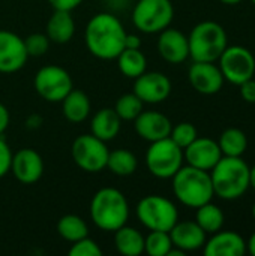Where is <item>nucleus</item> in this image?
I'll list each match as a JSON object with an SVG mask.
<instances>
[{"label": "nucleus", "instance_id": "24", "mask_svg": "<svg viewBox=\"0 0 255 256\" xmlns=\"http://www.w3.org/2000/svg\"><path fill=\"white\" fill-rule=\"evenodd\" d=\"M116 250L123 256H140L144 252V236L128 225L114 231Z\"/></svg>", "mask_w": 255, "mask_h": 256}, {"label": "nucleus", "instance_id": "46", "mask_svg": "<svg viewBox=\"0 0 255 256\" xmlns=\"http://www.w3.org/2000/svg\"><path fill=\"white\" fill-rule=\"evenodd\" d=\"M111 2H117V0H111Z\"/></svg>", "mask_w": 255, "mask_h": 256}, {"label": "nucleus", "instance_id": "18", "mask_svg": "<svg viewBox=\"0 0 255 256\" xmlns=\"http://www.w3.org/2000/svg\"><path fill=\"white\" fill-rule=\"evenodd\" d=\"M134 126L138 136L149 142L168 138L173 128L170 118L165 114L158 111H144V110L134 120Z\"/></svg>", "mask_w": 255, "mask_h": 256}, {"label": "nucleus", "instance_id": "38", "mask_svg": "<svg viewBox=\"0 0 255 256\" xmlns=\"http://www.w3.org/2000/svg\"><path fill=\"white\" fill-rule=\"evenodd\" d=\"M9 120H11V117H9L8 108H6L3 104H0V136H2V135L5 134V130L8 129Z\"/></svg>", "mask_w": 255, "mask_h": 256}, {"label": "nucleus", "instance_id": "42", "mask_svg": "<svg viewBox=\"0 0 255 256\" xmlns=\"http://www.w3.org/2000/svg\"><path fill=\"white\" fill-rule=\"evenodd\" d=\"M249 186L255 190V165L251 168V171H249Z\"/></svg>", "mask_w": 255, "mask_h": 256}, {"label": "nucleus", "instance_id": "34", "mask_svg": "<svg viewBox=\"0 0 255 256\" xmlns=\"http://www.w3.org/2000/svg\"><path fill=\"white\" fill-rule=\"evenodd\" d=\"M69 256H102V250L96 244V242H93L87 236V237L72 243V246L69 249Z\"/></svg>", "mask_w": 255, "mask_h": 256}, {"label": "nucleus", "instance_id": "11", "mask_svg": "<svg viewBox=\"0 0 255 256\" xmlns=\"http://www.w3.org/2000/svg\"><path fill=\"white\" fill-rule=\"evenodd\" d=\"M219 69L224 75V80L234 86H240L242 82L254 78L255 57L251 50L242 45L227 46L221 57L218 58Z\"/></svg>", "mask_w": 255, "mask_h": 256}, {"label": "nucleus", "instance_id": "16", "mask_svg": "<svg viewBox=\"0 0 255 256\" xmlns=\"http://www.w3.org/2000/svg\"><path fill=\"white\" fill-rule=\"evenodd\" d=\"M11 172L23 184H33L44 174V160L33 148H21L12 154Z\"/></svg>", "mask_w": 255, "mask_h": 256}, {"label": "nucleus", "instance_id": "40", "mask_svg": "<svg viewBox=\"0 0 255 256\" xmlns=\"http://www.w3.org/2000/svg\"><path fill=\"white\" fill-rule=\"evenodd\" d=\"M26 124L29 129H38L42 124V118L39 116H30V118L26 120Z\"/></svg>", "mask_w": 255, "mask_h": 256}, {"label": "nucleus", "instance_id": "35", "mask_svg": "<svg viewBox=\"0 0 255 256\" xmlns=\"http://www.w3.org/2000/svg\"><path fill=\"white\" fill-rule=\"evenodd\" d=\"M11 162H12V152L8 142L0 136V178H3L11 171Z\"/></svg>", "mask_w": 255, "mask_h": 256}, {"label": "nucleus", "instance_id": "13", "mask_svg": "<svg viewBox=\"0 0 255 256\" xmlns=\"http://www.w3.org/2000/svg\"><path fill=\"white\" fill-rule=\"evenodd\" d=\"M134 93L144 104H161L171 93V81L162 72H144L135 78Z\"/></svg>", "mask_w": 255, "mask_h": 256}, {"label": "nucleus", "instance_id": "6", "mask_svg": "<svg viewBox=\"0 0 255 256\" xmlns=\"http://www.w3.org/2000/svg\"><path fill=\"white\" fill-rule=\"evenodd\" d=\"M135 212L141 225L149 231L170 232L179 220V212L174 202L161 195H147L141 198Z\"/></svg>", "mask_w": 255, "mask_h": 256}, {"label": "nucleus", "instance_id": "12", "mask_svg": "<svg viewBox=\"0 0 255 256\" xmlns=\"http://www.w3.org/2000/svg\"><path fill=\"white\" fill-rule=\"evenodd\" d=\"M29 54L24 39L9 30H0V72L14 74L24 68Z\"/></svg>", "mask_w": 255, "mask_h": 256}, {"label": "nucleus", "instance_id": "10", "mask_svg": "<svg viewBox=\"0 0 255 256\" xmlns=\"http://www.w3.org/2000/svg\"><path fill=\"white\" fill-rule=\"evenodd\" d=\"M33 87L44 100L57 104L74 88V82L66 69L57 64H48L36 72Z\"/></svg>", "mask_w": 255, "mask_h": 256}, {"label": "nucleus", "instance_id": "36", "mask_svg": "<svg viewBox=\"0 0 255 256\" xmlns=\"http://www.w3.org/2000/svg\"><path fill=\"white\" fill-rule=\"evenodd\" d=\"M240 96L245 102L248 104H255V80L251 78L245 82H242L240 86Z\"/></svg>", "mask_w": 255, "mask_h": 256}, {"label": "nucleus", "instance_id": "32", "mask_svg": "<svg viewBox=\"0 0 255 256\" xmlns=\"http://www.w3.org/2000/svg\"><path fill=\"white\" fill-rule=\"evenodd\" d=\"M198 136V132H197V128L189 123V122H182L176 126L171 128V132H170V138L183 150L186 148L195 138Z\"/></svg>", "mask_w": 255, "mask_h": 256}, {"label": "nucleus", "instance_id": "2", "mask_svg": "<svg viewBox=\"0 0 255 256\" xmlns=\"http://www.w3.org/2000/svg\"><path fill=\"white\" fill-rule=\"evenodd\" d=\"M251 166L242 158L222 156L219 162L209 171L215 196L224 201L239 200L246 194L249 186Z\"/></svg>", "mask_w": 255, "mask_h": 256}, {"label": "nucleus", "instance_id": "33", "mask_svg": "<svg viewBox=\"0 0 255 256\" xmlns=\"http://www.w3.org/2000/svg\"><path fill=\"white\" fill-rule=\"evenodd\" d=\"M50 39L45 33H32L24 39L26 51L29 57H39L44 56L50 48Z\"/></svg>", "mask_w": 255, "mask_h": 256}, {"label": "nucleus", "instance_id": "27", "mask_svg": "<svg viewBox=\"0 0 255 256\" xmlns=\"http://www.w3.org/2000/svg\"><path fill=\"white\" fill-rule=\"evenodd\" d=\"M195 222L206 234H215L222 230L225 216H224V212L218 206L212 204L210 201L197 208Z\"/></svg>", "mask_w": 255, "mask_h": 256}, {"label": "nucleus", "instance_id": "14", "mask_svg": "<svg viewBox=\"0 0 255 256\" xmlns=\"http://www.w3.org/2000/svg\"><path fill=\"white\" fill-rule=\"evenodd\" d=\"M188 78L195 92L201 94H215L224 86V75L215 62H194L188 70Z\"/></svg>", "mask_w": 255, "mask_h": 256}, {"label": "nucleus", "instance_id": "20", "mask_svg": "<svg viewBox=\"0 0 255 256\" xmlns=\"http://www.w3.org/2000/svg\"><path fill=\"white\" fill-rule=\"evenodd\" d=\"M170 238L173 246L186 252L198 250L206 243V232L198 226L195 220H183L179 222L170 230Z\"/></svg>", "mask_w": 255, "mask_h": 256}, {"label": "nucleus", "instance_id": "31", "mask_svg": "<svg viewBox=\"0 0 255 256\" xmlns=\"http://www.w3.org/2000/svg\"><path fill=\"white\" fill-rule=\"evenodd\" d=\"M171 248L173 242L165 231H150V234L144 237V252L149 256H167Z\"/></svg>", "mask_w": 255, "mask_h": 256}, {"label": "nucleus", "instance_id": "45", "mask_svg": "<svg viewBox=\"0 0 255 256\" xmlns=\"http://www.w3.org/2000/svg\"><path fill=\"white\" fill-rule=\"evenodd\" d=\"M251 2H252V3H254V4H255V0H251Z\"/></svg>", "mask_w": 255, "mask_h": 256}, {"label": "nucleus", "instance_id": "30", "mask_svg": "<svg viewBox=\"0 0 255 256\" xmlns=\"http://www.w3.org/2000/svg\"><path fill=\"white\" fill-rule=\"evenodd\" d=\"M144 102L132 92V93H126L122 94L114 105V111L116 114L120 117V120L123 122H134L143 111Z\"/></svg>", "mask_w": 255, "mask_h": 256}, {"label": "nucleus", "instance_id": "15", "mask_svg": "<svg viewBox=\"0 0 255 256\" xmlns=\"http://www.w3.org/2000/svg\"><path fill=\"white\" fill-rule=\"evenodd\" d=\"M221 158L222 153L218 141L204 136H197L186 148H183V159L188 162V165L204 171H210Z\"/></svg>", "mask_w": 255, "mask_h": 256}, {"label": "nucleus", "instance_id": "43", "mask_svg": "<svg viewBox=\"0 0 255 256\" xmlns=\"http://www.w3.org/2000/svg\"><path fill=\"white\" fill-rule=\"evenodd\" d=\"M219 2H222L224 4H237V3H240L242 0H219Z\"/></svg>", "mask_w": 255, "mask_h": 256}, {"label": "nucleus", "instance_id": "44", "mask_svg": "<svg viewBox=\"0 0 255 256\" xmlns=\"http://www.w3.org/2000/svg\"><path fill=\"white\" fill-rule=\"evenodd\" d=\"M252 218H254V220H255V202H254V206H252Z\"/></svg>", "mask_w": 255, "mask_h": 256}, {"label": "nucleus", "instance_id": "22", "mask_svg": "<svg viewBox=\"0 0 255 256\" xmlns=\"http://www.w3.org/2000/svg\"><path fill=\"white\" fill-rule=\"evenodd\" d=\"M120 124H122V120L116 114L114 108H102L98 112H95V116L92 117L90 134L107 142V141L114 140L119 135Z\"/></svg>", "mask_w": 255, "mask_h": 256}, {"label": "nucleus", "instance_id": "5", "mask_svg": "<svg viewBox=\"0 0 255 256\" xmlns=\"http://www.w3.org/2000/svg\"><path fill=\"white\" fill-rule=\"evenodd\" d=\"M188 45L194 62H218L228 46L227 32L216 21H201L191 30Z\"/></svg>", "mask_w": 255, "mask_h": 256}, {"label": "nucleus", "instance_id": "23", "mask_svg": "<svg viewBox=\"0 0 255 256\" xmlns=\"http://www.w3.org/2000/svg\"><path fill=\"white\" fill-rule=\"evenodd\" d=\"M62 110H63V116H65V118L68 122H71V123H81L90 114V110H92L90 99H89V96L84 92L72 88L63 98Z\"/></svg>", "mask_w": 255, "mask_h": 256}, {"label": "nucleus", "instance_id": "8", "mask_svg": "<svg viewBox=\"0 0 255 256\" xmlns=\"http://www.w3.org/2000/svg\"><path fill=\"white\" fill-rule=\"evenodd\" d=\"M174 18L171 0H138L132 10L134 26L147 34L159 33L170 27Z\"/></svg>", "mask_w": 255, "mask_h": 256}, {"label": "nucleus", "instance_id": "25", "mask_svg": "<svg viewBox=\"0 0 255 256\" xmlns=\"http://www.w3.org/2000/svg\"><path fill=\"white\" fill-rule=\"evenodd\" d=\"M119 70L131 80H135L146 72L147 58L140 48H123V51L116 57Z\"/></svg>", "mask_w": 255, "mask_h": 256}, {"label": "nucleus", "instance_id": "19", "mask_svg": "<svg viewBox=\"0 0 255 256\" xmlns=\"http://www.w3.org/2000/svg\"><path fill=\"white\" fill-rule=\"evenodd\" d=\"M203 252L206 256H243L246 242L234 231H218L206 240Z\"/></svg>", "mask_w": 255, "mask_h": 256}, {"label": "nucleus", "instance_id": "29", "mask_svg": "<svg viewBox=\"0 0 255 256\" xmlns=\"http://www.w3.org/2000/svg\"><path fill=\"white\" fill-rule=\"evenodd\" d=\"M57 232L65 242L72 244L89 236V226L83 218L77 214H65L57 222Z\"/></svg>", "mask_w": 255, "mask_h": 256}, {"label": "nucleus", "instance_id": "41", "mask_svg": "<svg viewBox=\"0 0 255 256\" xmlns=\"http://www.w3.org/2000/svg\"><path fill=\"white\" fill-rule=\"evenodd\" d=\"M246 250H248L251 255L255 256V232L249 237V242L246 243Z\"/></svg>", "mask_w": 255, "mask_h": 256}, {"label": "nucleus", "instance_id": "9", "mask_svg": "<svg viewBox=\"0 0 255 256\" xmlns=\"http://www.w3.org/2000/svg\"><path fill=\"white\" fill-rule=\"evenodd\" d=\"M108 153L107 142L92 134L78 135L71 147L74 162L86 172H99L105 170Z\"/></svg>", "mask_w": 255, "mask_h": 256}, {"label": "nucleus", "instance_id": "28", "mask_svg": "<svg viewBox=\"0 0 255 256\" xmlns=\"http://www.w3.org/2000/svg\"><path fill=\"white\" fill-rule=\"evenodd\" d=\"M138 160L135 154L126 148H117L108 153L107 168L119 177H129L137 171Z\"/></svg>", "mask_w": 255, "mask_h": 256}, {"label": "nucleus", "instance_id": "3", "mask_svg": "<svg viewBox=\"0 0 255 256\" xmlns=\"http://www.w3.org/2000/svg\"><path fill=\"white\" fill-rule=\"evenodd\" d=\"M90 219L102 231L114 232L129 219L126 196L114 188L99 189L90 201Z\"/></svg>", "mask_w": 255, "mask_h": 256}, {"label": "nucleus", "instance_id": "37", "mask_svg": "<svg viewBox=\"0 0 255 256\" xmlns=\"http://www.w3.org/2000/svg\"><path fill=\"white\" fill-rule=\"evenodd\" d=\"M84 0H48V3L53 6V9L56 10H74L75 8H78Z\"/></svg>", "mask_w": 255, "mask_h": 256}, {"label": "nucleus", "instance_id": "39", "mask_svg": "<svg viewBox=\"0 0 255 256\" xmlns=\"http://www.w3.org/2000/svg\"><path fill=\"white\" fill-rule=\"evenodd\" d=\"M141 46V39L137 34H128L125 36V48H140Z\"/></svg>", "mask_w": 255, "mask_h": 256}, {"label": "nucleus", "instance_id": "7", "mask_svg": "<svg viewBox=\"0 0 255 256\" xmlns=\"http://www.w3.org/2000/svg\"><path fill=\"white\" fill-rule=\"evenodd\" d=\"M183 150L168 136L155 142L146 152V165L149 172L161 180L171 178L183 165Z\"/></svg>", "mask_w": 255, "mask_h": 256}, {"label": "nucleus", "instance_id": "4", "mask_svg": "<svg viewBox=\"0 0 255 256\" xmlns=\"http://www.w3.org/2000/svg\"><path fill=\"white\" fill-rule=\"evenodd\" d=\"M173 192L177 201L189 208H198L200 206L210 202L215 196L210 172L186 165L171 177Z\"/></svg>", "mask_w": 255, "mask_h": 256}, {"label": "nucleus", "instance_id": "17", "mask_svg": "<svg viewBox=\"0 0 255 256\" xmlns=\"http://www.w3.org/2000/svg\"><path fill=\"white\" fill-rule=\"evenodd\" d=\"M158 51L161 57L171 64L183 63L189 57L188 36L177 28L167 27L162 32H159Z\"/></svg>", "mask_w": 255, "mask_h": 256}, {"label": "nucleus", "instance_id": "26", "mask_svg": "<svg viewBox=\"0 0 255 256\" xmlns=\"http://www.w3.org/2000/svg\"><path fill=\"white\" fill-rule=\"evenodd\" d=\"M218 146L221 148L222 156L242 158L248 148V138L243 130L237 128H230L221 134L218 140Z\"/></svg>", "mask_w": 255, "mask_h": 256}, {"label": "nucleus", "instance_id": "1", "mask_svg": "<svg viewBox=\"0 0 255 256\" xmlns=\"http://www.w3.org/2000/svg\"><path fill=\"white\" fill-rule=\"evenodd\" d=\"M125 36L126 30L120 20L108 12L93 15L84 32L89 52L101 60H114L125 48Z\"/></svg>", "mask_w": 255, "mask_h": 256}, {"label": "nucleus", "instance_id": "21", "mask_svg": "<svg viewBox=\"0 0 255 256\" xmlns=\"http://www.w3.org/2000/svg\"><path fill=\"white\" fill-rule=\"evenodd\" d=\"M75 33V21L69 10H56L48 18L45 34L54 44H68Z\"/></svg>", "mask_w": 255, "mask_h": 256}]
</instances>
